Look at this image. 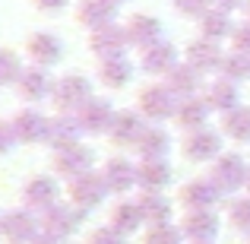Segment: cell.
I'll use <instances>...</instances> for the list:
<instances>
[{
    "mask_svg": "<svg viewBox=\"0 0 250 244\" xmlns=\"http://www.w3.org/2000/svg\"><path fill=\"white\" fill-rule=\"evenodd\" d=\"M177 105H181V98H177L162 80H152V83H146L140 92H136L133 108L140 111L149 124H165V121H174Z\"/></svg>",
    "mask_w": 250,
    "mask_h": 244,
    "instance_id": "obj_1",
    "label": "cell"
},
{
    "mask_svg": "<svg viewBox=\"0 0 250 244\" xmlns=\"http://www.w3.org/2000/svg\"><path fill=\"white\" fill-rule=\"evenodd\" d=\"M95 95L92 92L89 76L83 73H63L54 80V92H51V108L54 114H76L89 98Z\"/></svg>",
    "mask_w": 250,
    "mask_h": 244,
    "instance_id": "obj_2",
    "label": "cell"
},
{
    "mask_svg": "<svg viewBox=\"0 0 250 244\" xmlns=\"http://www.w3.org/2000/svg\"><path fill=\"white\" fill-rule=\"evenodd\" d=\"M225 153V133L212 127H200L181 136V155L193 165H212Z\"/></svg>",
    "mask_w": 250,
    "mask_h": 244,
    "instance_id": "obj_3",
    "label": "cell"
},
{
    "mask_svg": "<svg viewBox=\"0 0 250 244\" xmlns=\"http://www.w3.org/2000/svg\"><path fill=\"white\" fill-rule=\"evenodd\" d=\"M95 149L89 143H73V146H63L51 153V175L61 177L63 184L73 181V177L85 175V171H95Z\"/></svg>",
    "mask_w": 250,
    "mask_h": 244,
    "instance_id": "obj_4",
    "label": "cell"
},
{
    "mask_svg": "<svg viewBox=\"0 0 250 244\" xmlns=\"http://www.w3.org/2000/svg\"><path fill=\"white\" fill-rule=\"evenodd\" d=\"M19 206L32 209L35 216L48 213L54 203H61V177L54 175H32L22 181V187H19Z\"/></svg>",
    "mask_w": 250,
    "mask_h": 244,
    "instance_id": "obj_5",
    "label": "cell"
},
{
    "mask_svg": "<svg viewBox=\"0 0 250 244\" xmlns=\"http://www.w3.org/2000/svg\"><path fill=\"white\" fill-rule=\"evenodd\" d=\"M247 175L250 165L241 153H222L209 165V177L219 184V190L225 197H238V190H247Z\"/></svg>",
    "mask_w": 250,
    "mask_h": 244,
    "instance_id": "obj_6",
    "label": "cell"
},
{
    "mask_svg": "<svg viewBox=\"0 0 250 244\" xmlns=\"http://www.w3.org/2000/svg\"><path fill=\"white\" fill-rule=\"evenodd\" d=\"M63 194H67V200L85 216V213H92V209L102 206L104 197H108L111 190H108V184L102 181V175H98V168H95V171H85V175L67 181V190H63Z\"/></svg>",
    "mask_w": 250,
    "mask_h": 244,
    "instance_id": "obj_7",
    "label": "cell"
},
{
    "mask_svg": "<svg viewBox=\"0 0 250 244\" xmlns=\"http://www.w3.org/2000/svg\"><path fill=\"white\" fill-rule=\"evenodd\" d=\"M187 244H209L222 232V216L215 209H184L177 219Z\"/></svg>",
    "mask_w": 250,
    "mask_h": 244,
    "instance_id": "obj_8",
    "label": "cell"
},
{
    "mask_svg": "<svg viewBox=\"0 0 250 244\" xmlns=\"http://www.w3.org/2000/svg\"><path fill=\"white\" fill-rule=\"evenodd\" d=\"M136 165H140L136 159L114 153L98 165V175H102V181L108 184V190L114 197H130V190H136Z\"/></svg>",
    "mask_w": 250,
    "mask_h": 244,
    "instance_id": "obj_9",
    "label": "cell"
},
{
    "mask_svg": "<svg viewBox=\"0 0 250 244\" xmlns=\"http://www.w3.org/2000/svg\"><path fill=\"white\" fill-rule=\"evenodd\" d=\"M228 197L219 190V184L212 181L209 175L203 177H190V181L181 184V190H177V203H181V209H215L222 206Z\"/></svg>",
    "mask_w": 250,
    "mask_h": 244,
    "instance_id": "obj_10",
    "label": "cell"
},
{
    "mask_svg": "<svg viewBox=\"0 0 250 244\" xmlns=\"http://www.w3.org/2000/svg\"><path fill=\"white\" fill-rule=\"evenodd\" d=\"M13 133H16L19 146H38V143H48V127H51V114H44L42 108H19L16 114L10 117Z\"/></svg>",
    "mask_w": 250,
    "mask_h": 244,
    "instance_id": "obj_11",
    "label": "cell"
},
{
    "mask_svg": "<svg viewBox=\"0 0 250 244\" xmlns=\"http://www.w3.org/2000/svg\"><path fill=\"white\" fill-rule=\"evenodd\" d=\"M16 95L22 105H32V108H38V105L51 102V92H54V76L48 73L44 67H35V64H29V67L19 73L16 80Z\"/></svg>",
    "mask_w": 250,
    "mask_h": 244,
    "instance_id": "obj_12",
    "label": "cell"
},
{
    "mask_svg": "<svg viewBox=\"0 0 250 244\" xmlns=\"http://www.w3.org/2000/svg\"><path fill=\"white\" fill-rule=\"evenodd\" d=\"M42 219L25 206H13L3 213V241L6 244H35L42 238Z\"/></svg>",
    "mask_w": 250,
    "mask_h": 244,
    "instance_id": "obj_13",
    "label": "cell"
},
{
    "mask_svg": "<svg viewBox=\"0 0 250 244\" xmlns=\"http://www.w3.org/2000/svg\"><path fill=\"white\" fill-rule=\"evenodd\" d=\"M181 61H184V54L177 51L174 42H168V38H162V42L149 44L146 51H140V70L149 76V80H165Z\"/></svg>",
    "mask_w": 250,
    "mask_h": 244,
    "instance_id": "obj_14",
    "label": "cell"
},
{
    "mask_svg": "<svg viewBox=\"0 0 250 244\" xmlns=\"http://www.w3.org/2000/svg\"><path fill=\"white\" fill-rule=\"evenodd\" d=\"M146 130H149V121L140 114V111L136 108H121L114 114L111 130H108V140H111V146H117V149H136Z\"/></svg>",
    "mask_w": 250,
    "mask_h": 244,
    "instance_id": "obj_15",
    "label": "cell"
},
{
    "mask_svg": "<svg viewBox=\"0 0 250 244\" xmlns=\"http://www.w3.org/2000/svg\"><path fill=\"white\" fill-rule=\"evenodd\" d=\"M38 219H42V232L44 235H51V238H57V241H70L76 232H80L83 213L70 200H61V203H54L48 213H42Z\"/></svg>",
    "mask_w": 250,
    "mask_h": 244,
    "instance_id": "obj_16",
    "label": "cell"
},
{
    "mask_svg": "<svg viewBox=\"0 0 250 244\" xmlns=\"http://www.w3.org/2000/svg\"><path fill=\"white\" fill-rule=\"evenodd\" d=\"M121 25H124V35H127V44L136 51H146L149 44L165 38V22L152 13H130Z\"/></svg>",
    "mask_w": 250,
    "mask_h": 244,
    "instance_id": "obj_17",
    "label": "cell"
},
{
    "mask_svg": "<svg viewBox=\"0 0 250 244\" xmlns=\"http://www.w3.org/2000/svg\"><path fill=\"white\" fill-rule=\"evenodd\" d=\"M222 61H225V51H222L219 42H209V38L196 35L193 42L184 44V64L203 76H215L222 70Z\"/></svg>",
    "mask_w": 250,
    "mask_h": 244,
    "instance_id": "obj_18",
    "label": "cell"
},
{
    "mask_svg": "<svg viewBox=\"0 0 250 244\" xmlns=\"http://www.w3.org/2000/svg\"><path fill=\"white\" fill-rule=\"evenodd\" d=\"M25 57H29V64L44 67V70L57 67L63 61V38L48 29H35L25 38Z\"/></svg>",
    "mask_w": 250,
    "mask_h": 244,
    "instance_id": "obj_19",
    "label": "cell"
},
{
    "mask_svg": "<svg viewBox=\"0 0 250 244\" xmlns=\"http://www.w3.org/2000/svg\"><path fill=\"white\" fill-rule=\"evenodd\" d=\"M127 35H124V25L111 22L102 29L89 32V54L95 61H114V57H127Z\"/></svg>",
    "mask_w": 250,
    "mask_h": 244,
    "instance_id": "obj_20",
    "label": "cell"
},
{
    "mask_svg": "<svg viewBox=\"0 0 250 244\" xmlns=\"http://www.w3.org/2000/svg\"><path fill=\"white\" fill-rule=\"evenodd\" d=\"M114 114H117V108L108 102V98H102V95H92L89 102L76 111L85 136H108L111 124H114Z\"/></svg>",
    "mask_w": 250,
    "mask_h": 244,
    "instance_id": "obj_21",
    "label": "cell"
},
{
    "mask_svg": "<svg viewBox=\"0 0 250 244\" xmlns=\"http://www.w3.org/2000/svg\"><path fill=\"white\" fill-rule=\"evenodd\" d=\"M136 190L146 194H165L174 184V165L168 159H136Z\"/></svg>",
    "mask_w": 250,
    "mask_h": 244,
    "instance_id": "obj_22",
    "label": "cell"
},
{
    "mask_svg": "<svg viewBox=\"0 0 250 244\" xmlns=\"http://www.w3.org/2000/svg\"><path fill=\"white\" fill-rule=\"evenodd\" d=\"M108 225L114 228V232H121L124 238H130V235L146 228V219H143V209H140V203H136V197H117V200L111 203Z\"/></svg>",
    "mask_w": 250,
    "mask_h": 244,
    "instance_id": "obj_23",
    "label": "cell"
},
{
    "mask_svg": "<svg viewBox=\"0 0 250 244\" xmlns=\"http://www.w3.org/2000/svg\"><path fill=\"white\" fill-rule=\"evenodd\" d=\"M73 19L76 25H83L85 32H95L102 25H111L117 19V6L108 0H76L73 6Z\"/></svg>",
    "mask_w": 250,
    "mask_h": 244,
    "instance_id": "obj_24",
    "label": "cell"
},
{
    "mask_svg": "<svg viewBox=\"0 0 250 244\" xmlns=\"http://www.w3.org/2000/svg\"><path fill=\"white\" fill-rule=\"evenodd\" d=\"M203 95H206V102L212 105V111L219 117L228 114L231 108H238V105H244L241 102V83H231L225 76H212L206 83V89H203Z\"/></svg>",
    "mask_w": 250,
    "mask_h": 244,
    "instance_id": "obj_25",
    "label": "cell"
},
{
    "mask_svg": "<svg viewBox=\"0 0 250 244\" xmlns=\"http://www.w3.org/2000/svg\"><path fill=\"white\" fill-rule=\"evenodd\" d=\"M212 105L206 102V95H193V98H181L177 105V114H174V124L181 127V133H190V130H200V127H209V117H212Z\"/></svg>",
    "mask_w": 250,
    "mask_h": 244,
    "instance_id": "obj_26",
    "label": "cell"
},
{
    "mask_svg": "<svg viewBox=\"0 0 250 244\" xmlns=\"http://www.w3.org/2000/svg\"><path fill=\"white\" fill-rule=\"evenodd\" d=\"M83 124L76 114H51V127H48V146L51 153L63 146H73V143H83Z\"/></svg>",
    "mask_w": 250,
    "mask_h": 244,
    "instance_id": "obj_27",
    "label": "cell"
},
{
    "mask_svg": "<svg viewBox=\"0 0 250 244\" xmlns=\"http://www.w3.org/2000/svg\"><path fill=\"white\" fill-rule=\"evenodd\" d=\"M171 153H174V136H171L162 124H149V130L143 133L140 146L133 149L136 159H168Z\"/></svg>",
    "mask_w": 250,
    "mask_h": 244,
    "instance_id": "obj_28",
    "label": "cell"
},
{
    "mask_svg": "<svg viewBox=\"0 0 250 244\" xmlns=\"http://www.w3.org/2000/svg\"><path fill=\"white\" fill-rule=\"evenodd\" d=\"M162 83H165L177 98H193V95H203V89H206V76L196 73L193 67H187L184 61L177 64V67L171 70V73H168Z\"/></svg>",
    "mask_w": 250,
    "mask_h": 244,
    "instance_id": "obj_29",
    "label": "cell"
},
{
    "mask_svg": "<svg viewBox=\"0 0 250 244\" xmlns=\"http://www.w3.org/2000/svg\"><path fill=\"white\" fill-rule=\"evenodd\" d=\"M136 203H140V209H143L146 228L149 225L174 222V203H171L165 194H146V190H136Z\"/></svg>",
    "mask_w": 250,
    "mask_h": 244,
    "instance_id": "obj_30",
    "label": "cell"
},
{
    "mask_svg": "<svg viewBox=\"0 0 250 244\" xmlns=\"http://www.w3.org/2000/svg\"><path fill=\"white\" fill-rule=\"evenodd\" d=\"M136 67L130 64V57H114V61H98L95 67V80L104 86V89H124L130 80H133Z\"/></svg>",
    "mask_w": 250,
    "mask_h": 244,
    "instance_id": "obj_31",
    "label": "cell"
},
{
    "mask_svg": "<svg viewBox=\"0 0 250 244\" xmlns=\"http://www.w3.org/2000/svg\"><path fill=\"white\" fill-rule=\"evenodd\" d=\"M219 130L225 133V140L231 143H250V105H238L228 114L219 117Z\"/></svg>",
    "mask_w": 250,
    "mask_h": 244,
    "instance_id": "obj_32",
    "label": "cell"
},
{
    "mask_svg": "<svg viewBox=\"0 0 250 244\" xmlns=\"http://www.w3.org/2000/svg\"><path fill=\"white\" fill-rule=\"evenodd\" d=\"M196 25H200V35L203 38H209V42H225V38H231V32H234V19H231V13H222V10H209L203 19H196Z\"/></svg>",
    "mask_w": 250,
    "mask_h": 244,
    "instance_id": "obj_33",
    "label": "cell"
},
{
    "mask_svg": "<svg viewBox=\"0 0 250 244\" xmlns=\"http://www.w3.org/2000/svg\"><path fill=\"white\" fill-rule=\"evenodd\" d=\"M225 219L238 235H247L250 238V194L231 197V200L225 203Z\"/></svg>",
    "mask_w": 250,
    "mask_h": 244,
    "instance_id": "obj_34",
    "label": "cell"
},
{
    "mask_svg": "<svg viewBox=\"0 0 250 244\" xmlns=\"http://www.w3.org/2000/svg\"><path fill=\"white\" fill-rule=\"evenodd\" d=\"M215 76H225V80H231V83L250 80V57L241 54V51H231V48H228L225 51V61H222V70Z\"/></svg>",
    "mask_w": 250,
    "mask_h": 244,
    "instance_id": "obj_35",
    "label": "cell"
},
{
    "mask_svg": "<svg viewBox=\"0 0 250 244\" xmlns=\"http://www.w3.org/2000/svg\"><path fill=\"white\" fill-rule=\"evenodd\" d=\"M143 244H187L184 232L177 222H165V225H149L143 235Z\"/></svg>",
    "mask_w": 250,
    "mask_h": 244,
    "instance_id": "obj_36",
    "label": "cell"
},
{
    "mask_svg": "<svg viewBox=\"0 0 250 244\" xmlns=\"http://www.w3.org/2000/svg\"><path fill=\"white\" fill-rule=\"evenodd\" d=\"M22 70H25V64H22V57H19L16 51L0 48V86H16Z\"/></svg>",
    "mask_w": 250,
    "mask_h": 244,
    "instance_id": "obj_37",
    "label": "cell"
},
{
    "mask_svg": "<svg viewBox=\"0 0 250 244\" xmlns=\"http://www.w3.org/2000/svg\"><path fill=\"white\" fill-rule=\"evenodd\" d=\"M171 10L184 19H203L212 10V0H171Z\"/></svg>",
    "mask_w": 250,
    "mask_h": 244,
    "instance_id": "obj_38",
    "label": "cell"
},
{
    "mask_svg": "<svg viewBox=\"0 0 250 244\" xmlns=\"http://www.w3.org/2000/svg\"><path fill=\"white\" fill-rule=\"evenodd\" d=\"M85 244H127V238L121 232H114L111 225H98L85 235Z\"/></svg>",
    "mask_w": 250,
    "mask_h": 244,
    "instance_id": "obj_39",
    "label": "cell"
},
{
    "mask_svg": "<svg viewBox=\"0 0 250 244\" xmlns=\"http://www.w3.org/2000/svg\"><path fill=\"white\" fill-rule=\"evenodd\" d=\"M228 42H231V51H241V54L250 57V19H244V22L234 25V32H231Z\"/></svg>",
    "mask_w": 250,
    "mask_h": 244,
    "instance_id": "obj_40",
    "label": "cell"
},
{
    "mask_svg": "<svg viewBox=\"0 0 250 244\" xmlns=\"http://www.w3.org/2000/svg\"><path fill=\"white\" fill-rule=\"evenodd\" d=\"M16 146H19V140H16V133H13V124L0 117V155L13 153Z\"/></svg>",
    "mask_w": 250,
    "mask_h": 244,
    "instance_id": "obj_41",
    "label": "cell"
},
{
    "mask_svg": "<svg viewBox=\"0 0 250 244\" xmlns=\"http://www.w3.org/2000/svg\"><path fill=\"white\" fill-rule=\"evenodd\" d=\"M32 6H35L38 13H44V16H57V13H63L73 0H29Z\"/></svg>",
    "mask_w": 250,
    "mask_h": 244,
    "instance_id": "obj_42",
    "label": "cell"
},
{
    "mask_svg": "<svg viewBox=\"0 0 250 244\" xmlns=\"http://www.w3.org/2000/svg\"><path fill=\"white\" fill-rule=\"evenodd\" d=\"M212 6L222 10V13H238V10L247 6V0H212Z\"/></svg>",
    "mask_w": 250,
    "mask_h": 244,
    "instance_id": "obj_43",
    "label": "cell"
},
{
    "mask_svg": "<svg viewBox=\"0 0 250 244\" xmlns=\"http://www.w3.org/2000/svg\"><path fill=\"white\" fill-rule=\"evenodd\" d=\"M35 244H63V241H57V238H51V235H42Z\"/></svg>",
    "mask_w": 250,
    "mask_h": 244,
    "instance_id": "obj_44",
    "label": "cell"
},
{
    "mask_svg": "<svg viewBox=\"0 0 250 244\" xmlns=\"http://www.w3.org/2000/svg\"><path fill=\"white\" fill-rule=\"evenodd\" d=\"M108 3H114V6H124V3H130V0H108Z\"/></svg>",
    "mask_w": 250,
    "mask_h": 244,
    "instance_id": "obj_45",
    "label": "cell"
},
{
    "mask_svg": "<svg viewBox=\"0 0 250 244\" xmlns=\"http://www.w3.org/2000/svg\"><path fill=\"white\" fill-rule=\"evenodd\" d=\"M0 238H3V213H0Z\"/></svg>",
    "mask_w": 250,
    "mask_h": 244,
    "instance_id": "obj_46",
    "label": "cell"
},
{
    "mask_svg": "<svg viewBox=\"0 0 250 244\" xmlns=\"http://www.w3.org/2000/svg\"><path fill=\"white\" fill-rule=\"evenodd\" d=\"M244 16L250 19V0H247V6H244Z\"/></svg>",
    "mask_w": 250,
    "mask_h": 244,
    "instance_id": "obj_47",
    "label": "cell"
},
{
    "mask_svg": "<svg viewBox=\"0 0 250 244\" xmlns=\"http://www.w3.org/2000/svg\"><path fill=\"white\" fill-rule=\"evenodd\" d=\"M247 194H250V175H247Z\"/></svg>",
    "mask_w": 250,
    "mask_h": 244,
    "instance_id": "obj_48",
    "label": "cell"
},
{
    "mask_svg": "<svg viewBox=\"0 0 250 244\" xmlns=\"http://www.w3.org/2000/svg\"><path fill=\"white\" fill-rule=\"evenodd\" d=\"M209 244H215V241H209Z\"/></svg>",
    "mask_w": 250,
    "mask_h": 244,
    "instance_id": "obj_49",
    "label": "cell"
},
{
    "mask_svg": "<svg viewBox=\"0 0 250 244\" xmlns=\"http://www.w3.org/2000/svg\"><path fill=\"white\" fill-rule=\"evenodd\" d=\"M247 244H250V238H247Z\"/></svg>",
    "mask_w": 250,
    "mask_h": 244,
    "instance_id": "obj_50",
    "label": "cell"
}]
</instances>
